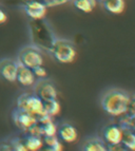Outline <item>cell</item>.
Wrapping results in <instances>:
<instances>
[{
  "label": "cell",
  "instance_id": "obj_1",
  "mask_svg": "<svg viewBox=\"0 0 135 151\" xmlns=\"http://www.w3.org/2000/svg\"><path fill=\"white\" fill-rule=\"evenodd\" d=\"M131 94L119 88H111L107 90L101 96V108L111 116L124 115L130 101Z\"/></svg>",
  "mask_w": 135,
  "mask_h": 151
},
{
  "label": "cell",
  "instance_id": "obj_2",
  "mask_svg": "<svg viewBox=\"0 0 135 151\" xmlns=\"http://www.w3.org/2000/svg\"><path fill=\"white\" fill-rule=\"evenodd\" d=\"M30 33L33 43L48 52L57 39L51 27L43 19H32L30 23Z\"/></svg>",
  "mask_w": 135,
  "mask_h": 151
},
{
  "label": "cell",
  "instance_id": "obj_3",
  "mask_svg": "<svg viewBox=\"0 0 135 151\" xmlns=\"http://www.w3.org/2000/svg\"><path fill=\"white\" fill-rule=\"evenodd\" d=\"M49 53L61 63H71L75 60L76 49L71 41L65 39H56Z\"/></svg>",
  "mask_w": 135,
  "mask_h": 151
},
{
  "label": "cell",
  "instance_id": "obj_4",
  "mask_svg": "<svg viewBox=\"0 0 135 151\" xmlns=\"http://www.w3.org/2000/svg\"><path fill=\"white\" fill-rule=\"evenodd\" d=\"M18 63L28 68L34 69L43 65V56L37 45H25L18 53Z\"/></svg>",
  "mask_w": 135,
  "mask_h": 151
},
{
  "label": "cell",
  "instance_id": "obj_5",
  "mask_svg": "<svg viewBox=\"0 0 135 151\" xmlns=\"http://www.w3.org/2000/svg\"><path fill=\"white\" fill-rule=\"evenodd\" d=\"M17 108L28 111L36 116L45 113L43 101L35 93H22L17 98Z\"/></svg>",
  "mask_w": 135,
  "mask_h": 151
},
{
  "label": "cell",
  "instance_id": "obj_6",
  "mask_svg": "<svg viewBox=\"0 0 135 151\" xmlns=\"http://www.w3.org/2000/svg\"><path fill=\"white\" fill-rule=\"evenodd\" d=\"M12 117L16 126L24 132H27L31 127L34 126L36 123H38L37 116L30 113L28 111L21 110L17 107H16L15 110L13 111Z\"/></svg>",
  "mask_w": 135,
  "mask_h": 151
},
{
  "label": "cell",
  "instance_id": "obj_7",
  "mask_svg": "<svg viewBox=\"0 0 135 151\" xmlns=\"http://www.w3.org/2000/svg\"><path fill=\"white\" fill-rule=\"evenodd\" d=\"M34 85H35L34 93L39 96L42 101L57 98V90L55 88V85L51 81L45 78H39Z\"/></svg>",
  "mask_w": 135,
  "mask_h": 151
},
{
  "label": "cell",
  "instance_id": "obj_8",
  "mask_svg": "<svg viewBox=\"0 0 135 151\" xmlns=\"http://www.w3.org/2000/svg\"><path fill=\"white\" fill-rule=\"evenodd\" d=\"M18 65L19 63L11 58L0 59V77L9 83H15L17 78Z\"/></svg>",
  "mask_w": 135,
  "mask_h": 151
},
{
  "label": "cell",
  "instance_id": "obj_9",
  "mask_svg": "<svg viewBox=\"0 0 135 151\" xmlns=\"http://www.w3.org/2000/svg\"><path fill=\"white\" fill-rule=\"evenodd\" d=\"M47 9V5L40 0H30L23 4V11L31 19H43Z\"/></svg>",
  "mask_w": 135,
  "mask_h": 151
},
{
  "label": "cell",
  "instance_id": "obj_10",
  "mask_svg": "<svg viewBox=\"0 0 135 151\" xmlns=\"http://www.w3.org/2000/svg\"><path fill=\"white\" fill-rule=\"evenodd\" d=\"M123 137V129L119 125H109L103 130V139L107 145H118L121 142Z\"/></svg>",
  "mask_w": 135,
  "mask_h": 151
},
{
  "label": "cell",
  "instance_id": "obj_11",
  "mask_svg": "<svg viewBox=\"0 0 135 151\" xmlns=\"http://www.w3.org/2000/svg\"><path fill=\"white\" fill-rule=\"evenodd\" d=\"M36 81H37V78H36L35 74H34L32 69L19 63L16 81H18V83L23 87H30V86H33Z\"/></svg>",
  "mask_w": 135,
  "mask_h": 151
},
{
  "label": "cell",
  "instance_id": "obj_12",
  "mask_svg": "<svg viewBox=\"0 0 135 151\" xmlns=\"http://www.w3.org/2000/svg\"><path fill=\"white\" fill-rule=\"evenodd\" d=\"M57 133L59 136V139H61L65 143H73L77 139V130L71 124L63 123L57 128Z\"/></svg>",
  "mask_w": 135,
  "mask_h": 151
},
{
  "label": "cell",
  "instance_id": "obj_13",
  "mask_svg": "<svg viewBox=\"0 0 135 151\" xmlns=\"http://www.w3.org/2000/svg\"><path fill=\"white\" fill-rule=\"evenodd\" d=\"M83 151H108V145L105 139L98 136L88 139L81 146Z\"/></svg>",
  "mask_w": 135,
  "mask_h": 151
},
{
  "label": "cell",
  "instance_id": "obj_14",
  "mask_svg": "<svg viewBox=\"0 0 135 151\" xmlns=\"http://www.w3.org/2000/svg\"><path fill=\"white\" fill-rule=\"evenodd\" d=\"M103 8L111 14H121L126 8L125 0H105L103 1Z\"/></svg>",
  "mask_w": 135,
  "mask_h": 151
},
{
  "label": "cell",
  "instance_id": "obj_15",
  "mask_svg": "<svg viewBox=\"0 0 135 151\" xmlns=\"http://www.w3.org/2000/svg\"><path fill=\"white\" fill-rule=\"evenodd\" d=\"M120 144L126 150L135 151V132L131 129H123V137Z\"/></svg>",
  "mask_w": 135,
  "mask_h": 151
},
{
  "label": "cell",
  "instance_id": "obj_16",
  "mask_svg": "<svg viewBox=\"0 0 135 151\" xmlns=\"http://www.w3.org/2000/svg\"><path fill=\"white\" fill-rule=\"evenodd\" d=\"M23 143H24L27 150H30V151H37L39 149H41V147L43 146V142L41 139V137L31 135V134H29L25 137Z\"/></svg>",
  "mask_w": 135,
  "mask_h": 151
},
{
  "label": "cell",
  "instance_id": "obj_17",
  "mask_svg": "<svg viewBox=\"0 0 135 151\" xmlns=\"http://www.w3.org/2000/svg\"><path fill=\"white\" fill-rule=\"evenodd\" d=\"M43 110H45V113L49 114L52 117L58 115L60 112V104L58 103L57 98L43 101Z\"/></svg>",
  "mask_w": 135,
  "mask_h": 151
},
{
  "label": "cell",
  "instance_id": "obj_18",
  "mask_svg": "<svg viewBox=\"0 0 135 151\" xmlns=\"http://www.w3.org/2000/svg\"><path fill=\"white\" fill-rule=\"evenodd\" d=\"M73 4L77 10L83 13H91L95 9L97 0H73Z\"/></svg>",
  "mask_w": 135,
  "mask_h": 151
},
{
  "label": "cell",
  "instance_id": "obj_19",
  "mask_svg": "<svg viewBox=\"0 0 135 151\" xmlns=\"http://www.w3.org/2000/svg\"><path fill=\"white\" fill-rule=\"evenodd\" d=\"M45 143L47 144V150L50 151H61L62 150V144L59 141V139L54 136H45Z\"/></svg>",
  "mask_w": 135,
  "mask_h": 151
},
{
  "label": "cell",
  "instance_id": "obj_20",
  "mask_svg": "<svg viewBox=\"0 0 135 151\" xmlns=\"http://www.w3.org/2000/svg\"><path fill=\"white\" fill-rule=\"evenodd\" d=\"M42 127V133L45 136H54L57 134V126L54 122L50 121L45 124H40Z\"/></svg>",
  "mask_w": 135,
  "mask_h": 151
},
{
  "label": "cell",
  "instance_id": "obj_21",
  "mask_svg": "<svg viewBox=\"0 0 135 151\" xmlns=\"http://www.w3.org/2000/svg\"><path fill=\"white\" fill-rule=\"evenodd\" d=\"M126 115H128L129 117L135 119V94L130 96V101L128 104L127 111H126Z\"/></svg>",
  "mask_w": 135,
  "mask_h": 151
},
{
  "label": "cell",
  "instance_id": "obj_22",
  "mask_svg": "<svg viewBox=\"0 0 135 151\" xmlns=\"http://www.w3.org/2000/svg\"><path fill=\"white\" fill-rule=\"evenodd\" d=\"M13 150H17V151H27L25 148V145L20 139H14L12 141V145H11Z\"/></svg>",
  "mask_w": 135,
  "mask_h": 151
},
{
  "label": "cell",
  "instance_id": "obj_23",
  "mask_svg": "<svg viewBox=\"0 0 135 151\" xmlns=\"http://www.w3.org/2000/svg\"><path fill=\"white\" fill-rule=\"evenodd\" d=\"M32 70H33V72H34V74H35L36 78H38V79H39V78H45L47 75H48L47 70L43 68L42 65H38V67L32 69Z\"/></svg>",
  "mask_w": 135,
  "mask_h": 151
},
{
  "label": "cell",
  "instance_id": "obj_24",
  "mask_svg": "<svg viewBox=\"0 0 135 151\" xmlns=\"http://www.w3.org/2000/svg\"><path fill=\"white\" fill-rule=\"evenodd\" d=\"M6 20H8V15H6V13L0 9V24L4 23Z\"/></svg>",
  "mask_w": 135,
  "mask_h": 151
},
{
  "label": "cell",
  "instance_id": "obj_25",
  "mask_svg": "<svg viewBox=\"0 0 135 151\" xmlns=\"http://www.w3.org/2000/svg\"><path fill=\"white\" fill-rule=\"evenodd\" d=\"M98 1H101V2H103V1H105V0H98Z\"/></svg>",
  "mask_w": 135,
  "mask_h": 151
}]
</instances>
